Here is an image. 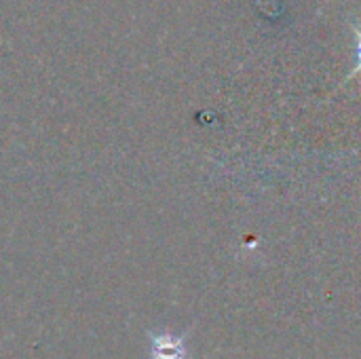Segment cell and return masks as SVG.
Returning a JSON list of instances; mask_svg holds the SVG:
<instances>
[{
    "label": "cell",
    "mask_w": 361,
    "mask_h": 359,
    "mask_svg": "<svg viewBox=\"0 0 361 359\" xmlns=\"http://www.w3.org/2000/svg\"><path fill=\"white\" fill-rule=\"evenodd\" d=\"M353 30H355V36H357V49H355V53H357V66H355V70H351V72L347 74L345 80H351V78H355L357 74H361V25H353Z\"/></svg>",
    "instance_id": "obj_1"
}]
</instances>
